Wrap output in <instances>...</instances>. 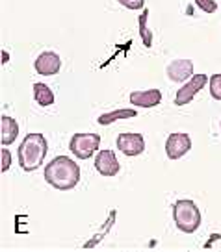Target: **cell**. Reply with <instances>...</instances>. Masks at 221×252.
<instances>
[{"label": "cell", "mask_w": 221, "mask_h": 252, "mask_svg": "<svg viewBox=\"0 0 221 252\" xmlns=\"http://www.w3.org/2000/svg\"><path fill=\"white\" fill-rule=\"evenodd\" d=\"M45 180L60 191H69L80 180V167L71 158L58 156L45 167Z\"/></svg>", "instance_id": "6da1fadb"}, {"label": "cell", "mask_w": 221, "mask_h": 252, "mask_svg": "<svg viewBox=\"0 0 221 252\" xmlns=\"http://www.w3.org/2000/svg\"><path fill=\"white\" fill-rule=\"evenodd\" d=\"M47 152L48 145L43 134H28L19 147V165L23 171L32 173L41 167Z\"/></svg>", "instance_id": "7a4b0ae2"}, {"label": "cell", "mask_w": 221, "mask_h": 252, "mask_svg": "<svg viewBox=\"0 0 221 252\" xmlns=\"http://www.w3.org/2000/svg\"><path fill=\"white\" fill-rule=\"evenodd\" d=\"M175 226L184 234H193L201 226V212L193 200H177L173 204Z\"/></svg>", "instance_id": "3957f363"}, {"label": "cell", "mask_w": 221, "mask_h": 252, "mask_svg": "<svg viewBox=\"0 0 221 252\" xmlns=\"http://www.w3.org/2000/svg\"><path fill=\"white\" fill-rule=\"evenodd\" d=\"M99 145H101L99 134H74L71 137L69 149L78 159H87L97 152Z\"/></svg>", "instance_id": "277c9868"}, {"label": "cell", "mask_w": 221, "mask_h": 252, "mask_svg": "<svg viewBox=\"0 0 221 252\" xmlns=\"http://www.w3.org/2000/svg\"><path fill=\"white\" fill-rule=\"evenodd\" d=\"M206 82H208V76H206V74H195V76H191L188 84H184V86L177 91V94H175V106H184V104L191 102L193 96L205 87Z\"/></svg>", "instance_id": "5b68a950"}, {"label": "cell", "mask_w": 221, "mask_h": 252, "mask_svg": "<svg viewBox=\"0 0 221 252\" xmlns=\"http://www.w3.org/2000/svg\"><path fill=\"white\" fill-rule=\"evenodd\" d=\"M191 149V139L188 134H171L166 141V154L169 159H181Z\"/></svg>", "instance_id": "8992f818"}, {"label": "cell", "mask_w": 221, "mask_h": 252, "mask_svg": "<svg viewBox=\"0 0 221 252\" xmlns=\"http://www.w3.org/2000/svg\"><path fill=\"white\" fill-rule=\"evenodd\" d=\"M117 149L125 154V156H140L145 150V139L142 134H119L117 137Z\"/></svg>", "instance_id": "52a82bcc"}, {"label": "cell", "mask_w": 221, "mask_h": 252, "mask_svg": "<svg viewBox=\"0 0 221 252\" xmlns=\"http://www.w3.org/2000/svg\"><path fill=\"white\" fill-rule=\"evenodd\" d=\"M95 169L103 176H115L119 173V165L117 158H115V152L113 150H101L97 156H95Z\"/></svg>", "instance_id": "ba28073f"}, {"label": "cell", "mask_w": 221, "mask_h": 252, "mask_svg": "<svg viewBox=\"0 0 221 252\" xmlns=\"http://www.w3.org/2000/svg\"><path fill=\"white\" fill-rule=\"evenodd\" d=\"M34 67L43 76H52V74H56V72L60 71L62 60H60V56L56 54V52H41L37 56L36 63H34Z\"/></svg>", "instance_id": "9c48e42d"}, {"label": "cell", "mask_w": 221, "mask_h": 252, "mask_svg": "<svg viewBox=\"0 0 221 252\" xmlns=\"http://www.w3.org/2000/svg\"><path fill=\"white\" fill-rule=\"evenodd\" d=\"M191 74H193L191 60H175L167 65V76L171 82H184L191 78Z\"/></svg>", "instance_id": "30bf717a"}, {"label": "cell", "mask_w": 221, "mask_h": 252, "mask_svg": "<svg viewBox=\"0 0 221 252\" xmlns=\"http://www.w3.org/2000/svg\"><path fill=\"white\" fill-rule=\"evenodd\" d=\"M162 100L160 89H145V91H134L130 93V104L140 108H154Z\"/></svg>", "instance_id": "8fae6325"}, {"label": "cell", "mask_w": 221, "mask_h": 252, "mask_svg": "<svg viewBox=\"0 0 221 252\" xmlns=\"http://www.w3.org/2000/svg\"><path fill=\"white\" fill-rule=\"evenodd\" d=\"M0 141L4 147H8L11 143L17 139V135H19V125H17L15 119L8 117V115H4V117L0 119Z\"/></svg>", "instance_id": "7c38bea8"}, {"label": "cell", "mask_w": 221, "mask_h": 252, "mask_svg": "<svg viewBox=\"0 0 221 252\" xmlns=\"http://www.w3.org/2000/svg\"><path fill=\"white\" fill-rule=\"evenodd\" d=\"M34 98L41 106H50V104H54L56 96L48 86H45V84H34Z\"/></svg>", "instance_id": "4fadbf2b"}, {"label": "cell", "mask_w": 221, "mask_h": 252, "mask_svg": "<svg viewBox=\"0 0 221 252\" xmlns=\"http://www.w3.org/2000/svg\"><path fill=\"white\" fill-rule=\"evenodd\" d=\"M138 115V111L136 110H117V111H110V113H104L101 117L97 119V123L99 125H111V123H115L117 119H130V117H136Z\"/></svg>", "instance_id": "5bb4252c"}, {"label": "cell", "mask_w": 221, "mask_h": 252, "mask_svg": "<svg viewBox=\"0 0 221 252\" xmlns=\"http://www.w3.org/2000/svg\"><path fill=\"white\" fill-rule=\"evenodd\" d=\"M140 33H142V39L145 43V47L149 48L152 47V35H150V32L147 30V9H145V13L140 17Z\"/></svg>", "instance_id": "9a60e30c"}, {"label": "cell", "mask_w": 221, "mask_h": 252, "mask_svg": "<svg viewBox=\"0 0 221 252\" xmlns=\"http://www.w3.org/2000/svg\"><path fill=\"white\" fill-rule=\"evenodd\" d=\"M210 94L216 100L221 102V72L220 74H214L212 78H210Z\"/></svg>", "instance_id": "2e32d148"}, {"label": "cell", "mask_w": 221, "mask_h": 252, "mask_svg": "<svg viewBox=\"0 0 221 252\" xmlns=\"http://www.w3.org/2000/svg\"><path fill=\"white\" fill-rule=\"evenodd\" d=\"M195 4H197V8L203 9L205 13H214V11L218 9L216 0H195Z\"/></svg>", "instance_id": "e0dca14e"}, {"label": "cell", "mask_w": 221, "mask_h": 252, "mask_svg": "<svg viewBox=\"0 0 221 252\" xmlns=\"http://www.w3.org/2000/svg\"><path fill=\"white\" fill-rule=\"evenodd\" d=\"M121 6H125V8L128 9H142L143 6H145V0H117Z\"/></svg>", "instance_id": "ac0fdd59"}, {"label": "cell", "mask_w": 221, "mask_h": 252, "mask_svg": "<svg viewBox=\"0 0 221 252\" xmlns=\"http://www.w3.org/2000/svg\"><path fill=\"white\" fill-rule=\"evenodd\" d=\"M9 163H11V154H9L8 149H2V173L8 171Z\"/></svg>", "instance_id": "d6986e66"}]
</instances>
